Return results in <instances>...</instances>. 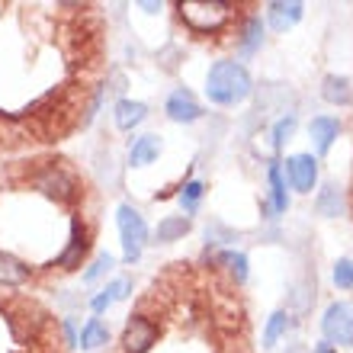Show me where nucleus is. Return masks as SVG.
<instances>
[{"label":"nucleus","instance_id":"1","mask_svg":"<svg viewBox=\"0 0 353 353\" xmlns=\"http://www.w3.org/2000/svg\"><path fill=\"white\" fill-rule=\"evenodd\" d=\"M71 327L29 296L0 289V353H68Z\"/></svg>","mask_w":353,"mask_h":353},{"label":"nucleus","instance_id":"2","mask_svg":"<svg viewBox=\"0 0 353 353\" xmlns=\"http://www.w3.org/2000/svg\"><path fill=\"white\" fill-rule=\"evenodd\" d=\"M254 90L248 68L238 61H215L205 77V97L219 106H234V103L248 100Z\"/></svg>","mask_w":353,"mask_h":353},{"label":"nucleus","instance_id":"3","mask_svg":"<svg viewBox=\"0 0 353 353\" xmlns=\"http://www.w3.org/2000/svg\"><path fill=\"white\" fill-rule=\"evenodd\" d=\"M180 10V19H183L186 26L193 29V32H215V29H222L228 19H232L234 7L232 3H222V0H212V3H199V0H183V3H176Z\"/></svg>","mask_w":353,"mask_h":353},{"label":"nucleus","instance_id":"4","mask_svg":"<svg viewBox=\"0 0 353 353\" xmlns=\"http://www.w3.org/2000/svg\"><path fill=\"white\" fill-rule=\"evenodd\" d=\"M321 331L331 347H353V302L327 305L325 318H321Z\"/></svg>","mask_w":353,"mask_h":353},{"label":"nucleus","instance_id":"5","mask_svg":"<svg viewBox=\"0 0 353 353\" xmlns=\"http://www.w3.org/2000/svg\"><path fill=\"white\" fill-rule=\"evenodd\" d=\"M119 234L125 248V263H135L141 257V248L148 241V225L132 205H119Z\"/></svg>","mask_w":353,"mask_h":353},{"label":"nucleus","instance_id":"6","mask_svg":"<svg viewBox=\"0 0 353 353\" xmlns=\"http://www.w3.org/2000/svg\"><path fill=\"white\" fill-rule=\"evenodd\" d=\"M286 176H289V183H292V190L312 193V186L318 180V161L312 154H292L286 161Z\"/></svg>","mask_w":353,"mask_h":353},{"label":"nucleus","instance_id":"7","mask_svg":"<svg viewBox=\"0 0 353 353\" xmlns=\"http://www.w3.org/2000/svg\"><path fill=\"white\" fill-rule=\"evenodd\" d=\"M164 110H168V116L174 122H196L199 119V116H203V106H199V103H196V97L190 90H174L168 97V106H164Z\"/></svg>","mask_w":353,"mask_h":353},{"label":"nucleus","instance_id":"8","mask_svg":"<svg viewBox=\"0 0 353 353\" xmlns=\"http://www.w3.org/2000/svg\"><path fill=\"white\" fill-rule=\"evenodd\" d=\"M302 13H305V7H302L299 0H289V3L276 0V3H270L267 7V19L276 32H286L289 26H296L299 19H302Z\"/></svg>","mask_w":353,"mask_h":353},{"label":"nucleus","instance_id":"9","mask_svg":"<svg viewBox=\"0 0 353 353\" xmlns=\"http://www.w3.org/2000/svg\"><path fill=\"white\" fill-rule=\"evenodd\" d=\"M337 132H341V122L331 119V116H318V119L308 122V135H312V141H315L318 154H327V151H331Z\"/></svg>","mask_w":353,"mask_h":353},{"label":"nucleus","instance_id":"10","mask_svg":"<svg viewBox=\"0 0 353 353\" xmlns=\"http://www.w3.org/2000/svg\"><path fill=\"white\" fill-rule=\"evenodd\" d=\"M145 116H148V106L139 100H119L116 103V112H112V119H116V125L122 132H132L135 125H141Z\"/></svg>","mask_w":353,"mask_h":353},{"label":"nucleus","instance_id":"11","mask_svg":"<svg viewBox=\"0 0 353 353\" xmlns=\"http://www.w3.org/2000/svg\"><path fill=\"white\" fill-rule=\"evenodd\" d=\"M158 154H161L158 135H141V139H135V145L129 148V164L132 168H145L151 161H158Z\"/></svg>","mask_w":353,"mask_h":353},{"label":"nucleus","instance_id":"12","mask_svg":"<svg viewBox=\"0 0 353 353\" xmlns=\"http://www.w3.org/2000/svg\"><path fill=\"white\" fill-rule=\"evenodd\" d=\"M132 292V279H116V283H110V286L103 289L100 296H93L90 308L100 315V312H106V308L112 305V302H119V299H125Z\"/></svg>","mask_w":353,"mask_h":353},{"label":"nucleus","instance_id":"13","mask_svg":"<svg viewBox=\"0 0 353 353\" xmlns=\"http://www.w3.org/2000/svg\"><path fill=\"white\" fill-rule=\"evenodd\" d=\"M321 97L334 106H347L353 100V90H350V81L347 77H325V87H321Z\"/></svg>","mask_w":353,"mask_h":353},{"label":"nucleus","instance_id":"14","mask_svg":"<svg viewBox=\"0 0 353 353\" xmlns=\"http://www.w3.org/2000/svg\"><path fill=\"white\" fill-rule=\"evenodd\" d=\"M186 232H190V219H183V215H168V219L158 225L154 238H158L161 244H170V241H180Z\"/></svg>","mask_w":353,"mask_h":353},{"label":"nucleus","instance_id":"15","mask_svg":"<svg viewBox=\"0 0 353 353\" xmlns=\"http://www.w3.org/2000/svg\"><path fill=\"white\" fill-rule=\"evenodd\" d=\"M241 52L244 55H254L257 48H261V42H263V23H261V17H248V23H244V29H241Z\"/></svg>","mask_w":353,"mask_h":353},{"label":"nucleus","instance_id":"16","mask_svg":"<svg viewBox=\"0 0 353 353\" xmlns=\"http://www.w3.org/2000/svg\"><path fill=\"white\" fill-rule=\"evenodd\" d=\"M106 341H110V327L103 325V321H97V318H90L84 325V331H81V350H97Z\"/></svg>","mask_w":353,"mask_h":353},{"label":"nucleus","instance_id":"17","mask_svg":"<svg viewBox=\"0 0 353 353\" xmlns=\"http://www.w3.org/2000/svg\"><path fill=\"white\" fill-rule=\"evenodd\" d=\"M289 327H292V318H289V312H276V315H270L267 321V331H263V347H276V341L283 334H286Z\"/></svg>","mask_w":353,"mask_h":353},{"label":"nucleus","instance_id":"18","mask_svg":"<svg viewBox=\"0 0 353 353\" xmlns=\"http://www.w3.org/2000/svg\"><path fill=\"white\" fill-rule=\"evenodd\" d=\"M270 186H273V209L286 212L289 209V196H286V183L279 176V164H270Z\"/></svg>","mask_w":353,"mask_h":353},{"label":"nucleus","instance_id":"19","mask_svg":"<svg viewBox=\"0 0 353 353\" xmlns=\"http://www.w3.org/2000/svg\"><path fill=\"white\" fill-rule=\"evenodd\" d=\"M318 212L327 215V219H334V215L341 212V193H337V186L327 183L325 190H321V196H318Z\"/></svg>","mask_w":353,"mask_h":353},{"label":"nucleus","instance_id":"20","mask_svg":"<svg viewBox=\"0 0 353 353\" xmlns=\"http://www.w3.org/2000/svg\"><path fill=\"white\" fill-rule=\"evenodd\" d=\"M219 263L228 267V273L234 276V283H244V279H248V257H244V254H222Z\"/></svg>","mask_w":353,"mask_h":353},{"label":"nucleus","instance_id":"21","mask_svg":"<svg viewBox=\"0 0 353 353\" xmlns=\"http://www.w3.org/2000/svg\"><path fill=\"white\" fill-rule=\"evenodd\" d=\"M199 196H203V183L193 180V183L183 186V193H180V205H183L186 212H196V205H199Z\"/></svg>","mask_w":353,"mask_h":353},{"label":"nucleus","instance_id":"22","mask_svg":"<svg viewBox=\"0 0 353 353\" xmlns=\"http://www.w3.org/2000/svg\"><path fill=\"white\" fill-rule=\"evenodd\" d=\"M296 132V119L292 116H286V119H279L276 122V129H273V148H283L289 141V135Z\"/></svg>","mask_w":353,"mask_h":353},{"label":"nucleus","instance_id":"23","mask_svg":"<svg viewBox=\"0 0 353 353\" xmlns=\"http://www.w3.org/2000/svg\"><path fill=\"white\" fill-rule=\"evenodd\" d=\"M334 283L341 289H350L353 286V261H337L334 267Z\"/></svg>","mask_w":353,"mask_h":353},{"label":"nucleus","instance_id":"24","mask_svg":"<svg viewBox=\"0 0 353 353\" xmlns=\"http://www.w3.org/2000/svg\"><path fill=\"white\" fill-rule=\"evenodd\" d=\"M103 270H112V257H110V254H100V257H97V263H93V267L84 273V279H87V283H90V279H97V276H100Z\"/></svg>","mask_w":353,"mask_h":353},{"label":"nucleus","instance_id":"25","mask_svg":"<svg viewBox=\"0 0 353 353\" xmlns=\"http://www.w3.org/2000/svg\"><path fill=\"white\" fill-rule=\"evenodd\" d=\"M312 353H337V347H331V344H327V341H321V344H318Z\"/></svg>","mask_w":353,"mask_h":353}]
</instances>
